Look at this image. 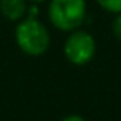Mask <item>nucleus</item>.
Returning a JSON list of instances; mask_svg holds the SVG:
<instances>
[{
    "instance_id": "1",
    "label": "nucleus",
    "mask_w": 121,
    "mask_h": 121,
    "mask_svg": "<svg viewBox=\"0 0 121 121\" xmlns=\"http://www.w3.org/2000/svg\"><path fill=\"white\" fill-rule=\"evenodd\" d=\"M15 41L18 48L28 55H41L48 51L51 35L48 28L39 18L28 17L22 20L15 28Z\"/></svg>"
},
{
    "instance_id": "2",
    "label": "nucleus",
    "mask_w": 121,
    "mask_h": 121,
    "mask_svg": "<svg viewBox=\"0 0 121 121\" xmlns=\"http://www.w3.org/2000/svg\"><path fill=\"white\" fill-rule=\"evenodd\" d=\"M51 23L60 31H75L86 18L84 0H51L48 11Z\"/></svg>"
},
{
    "instance_id": "3",
    "label": "nucleus",
    "mask_w": 121,
    "mask_h": 121,
    "mask_svg": "<svg viewBox=\"0 0 121 121\" xmlns=\"http://www.w3.org/2000/svg\"><path fill=\"white\" fill-rule=\"evenodd\" d=\"M95 51H97V43L94 37L86 31H72V34L66 39L65 55L72 65H87L94 58Z\"/></svg>"
},
{
    "instance_id": "4",
    "label": "nucleus",
    "mask_w": 121,
    "mask_h": 121,
    "mask_svg": "<svg viewBox=\"0 0 121 121\" xmlns=\"http://www.w3.org/2000/svg\"><path fill=\"white\" fill-rule=\"evenodd\" d=\"M26 0H0V12L11 22H18L26 15Z\"/></svg>"
},
{
    "instance_id": "5",
    "label": "nucleus",
    "mask_w": 121,
    "mask_h": 121,
    "mask_svg": "<svg viewBox=\"0 0 121 121\" xmlns=\"http://www.w3.org/2000/svg\"><path fill=\"white\" fill-rule=\"evenodd\" d=\"M97 3L103 9L112 12V14H120L121 12V0H97Z\"/></svg>"
},
{
    "instance_id": "6",
    "label": "nucleus",
    "mask_w": 121,
    "mask_h": 121,
    "mask_svg": "<svg viewBox=\"0 0 121 121\" xmlns=\"http://www.w3.org/2000/svg\"><path fill=\"white\" fill-rule=\"evenodd\" d=\"M112 31H113V35H115L117 39L121 41V12H120V14H117L115 20H113V23H112Z\"/></svg>"
},
{
    "instance_id": "7",
    "label": "nucleus",
    "mask_w": 121,
    "mask_h": 121,
    "mask_svg": "<svg viewBox=\"0 0 121 121\" xmlns=\"http://www.w3.org/2000/svg\"><path fill=\"white\" fill-rule=\"evenodd\" d=\"M61 121H86V120L80 115H69V117H65Z\"/></svg>"
},
{
    "instance_id": "8",
    "label": "nucleus",
    "mask_w": 121,
    "mask_h": 121,
    "mask_svg": "<svg viewBox=\"0 0 121 121\" xmlns=\"http://www.w3.org/2000/svg\"><path fill=\"white\" fill-rule=\"evenodd\" d=\"M28 2H31V3H34V5H37V3H43L44 0H28Z\"/></svg>"
}]
</instances>
